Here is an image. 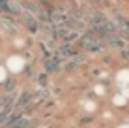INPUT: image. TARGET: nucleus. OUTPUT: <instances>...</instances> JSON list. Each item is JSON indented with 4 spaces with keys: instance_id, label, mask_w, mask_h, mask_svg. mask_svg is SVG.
<instances>
[{
    "instance_id": "obj_1",
    "label": "nucleus",
    "mask_w": 129,
    "mask_h": 128,
    "mask_svg": "<svg viewBox=\"0 0 129 128\" xmlns=\"http://www.w3.org/2000/svg\"><path fill=\"white\" fill-rule=\"evenodd\" d=\"M118 57H120L122 60H125V62H129V45H125L123 49H120V51H118Z\"/></svg>"
}]
</instances>
